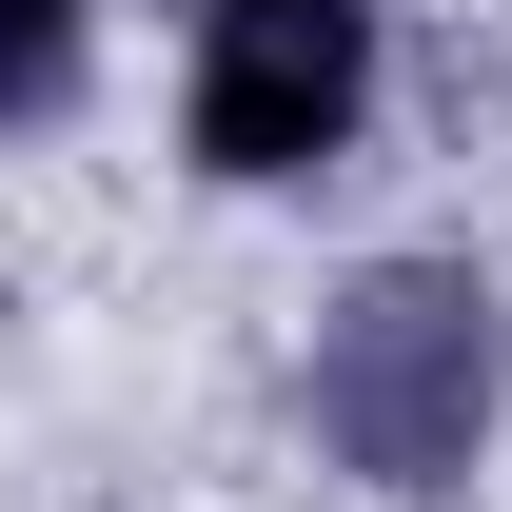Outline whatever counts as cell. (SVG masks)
Masks as SVG:
<instances>
[{
	"label": "cell",
	"instance_id": "6da1fadb",
	"mask_svg": "<svg viewBox=\"0 0 512 512\" xmlns=\"http://www.w3.org/2000/svg\"><path fill=\"white\" fill-rule=\"evenodd\" d=\"M296 414H316V453L355 493H453L512 414V296L473 256H375L296 355Z\"/></svg>",
	"mask_w": 512,
	"mask_h": 512
},
{
	"label": "cell",
	"instance_id": "7a4b0ae2",
	"mask_svg": "<svg viewBox=\"0 0 512 512\" xmlns=\"http://www.w3.org/2000/svg\"><path fill=\"white\" fill-rule=\"evenodd\" d=\"M375 99V0H197V178H316Z\"/></svg>",
	"mask_w": 512,
	"mask_h": 512
},
{
	"label": "cell",
	"instance_id": "3957f363",
	"mask_svg": "<svg viewBox=\"0 0 512 512\" xmlns=\"http://www.w3.org/2000/svg\"><path fill=\"white\" fill-rule=\"evenodd\" d=\"M79 79V0H0V119H60Z\"/></svg>",
	"mask_w": 512,
	"mask_h": 512
}]
</instances>
